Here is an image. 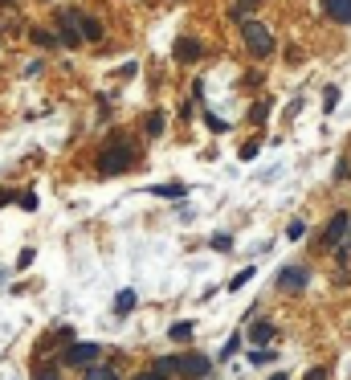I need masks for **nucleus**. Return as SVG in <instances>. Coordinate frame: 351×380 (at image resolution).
Instances as JSON below:
<instances>
[{
  "label": "nucleus",
  "mask_w": 351,
  "mask_h": 380,
  "mask_svg": "<svg viewBox=\"0 0 351 380\" xmlns=\"http://www.w3.org/2000/svg\"><path fill=\"white\" fill-rule=\"evenodd\" d=\"M205 119H209V127H213V131H229V123H225V119H217V115H205Z\"/></svg>",
  "instance_id": "nucleus-27"
},
{
  "label": "nucleus",
  "mask_w": 351,
  "mask_h": 380,
  "mask_svg": "<svg viewBox=\"0 0 351 380\" xmlns=\"http://www.w3.org/2000/svg\"><path fill=\"white\" fill-rule=\"evenodd\" d=\"M351 176V156H339V164H335V180H348Z\"/></svg>",
  "instance_id": "nucleus-20"
},
{
  "label": "nucleus",
  "mask_w": 351,
  "mask_h": 380,
  "mask_svg": "<svg viewBox=\"0 0 351 380\" xmlns=\"http://www.w3.org/2000/svg\"><path fill=\"white\" fill-rule=\"evenodd\" d=\"M258 4H262V0H237V8H233L229 17H233V21H245V17H249V8H258Z\"/></svg>",
  "instance_id": "nucleus-13"
},
{
  "label": "nucleus",
  "mask_w": 351,
  "mask_h": 380,
  "mask_svg": "<svg viewBox=\"0 0 351 380\" xmlns=\"http://www.w3.org/2000/svg\"><path fill=\"white\" fill-rule=\"evenodd\" d=\"M209 368H213L209 356H196V352H192V356H180V377L200 380V377H209Z\"/></svg>",
  "instance_id": "nucleus-5"
},
{
  "label": "nucleus",
  "mask_w": 351,
  "mask_h": 380,
  "mask_svg": "<svg viewBox=\"0 0 351 380\" xmlns=\"http://www.w3.org/2000/svg\"><path fill=\"white\" fill-rule=\"evenodd\" d=\"M98 356H102V347H98V343H70L61 360H66V364H74V368H86V364L98 360Z\"/></svg>",
  "instance_id": "nucleus-3"
},
{
  "label": "nucleus",
  "mask_w": 351,
  "mask_h": 380,
  "mask_svg": "<svg viewBox=\"0 0 351 380\" xmlns=\"http://www.w3.org/2000/svg\"><path fill=\"white\" fill-rule=\"evenodd\" d=\"M249 339H254L258 347H269V343H274V323H254V327H249Z\"/></svg>",
  "instance_id": "nucleus-9"
},
{
  "label": "nucleus",
  "mask_w": 351,
  "mask_h": 380,
  "mask_svg": "<svg viewBox=\"0 0 351 380\" xmlns=\"http://www.w3.org/2000/svg\"><path fill=\"white\" fill-rule=\"evenodd\" d=\"M269 380H286V377H282V372H274V377H269Z\"/></svg>",
  "instance_id": "nucleus-30"
},
{
  "label": "nucleus",
  "mask_w": 351,
  "mask_h": 380,
  "mask_svg": "<svg viewBox=\"0 0 351 380\" xmlns=\"http://www.w3.org/2000/svg\"><path fill=\"white\" fill-rule=\"evenodd\" d=\"M254 274H258V270H254V266H245V270H241V274H237V278H233L229 287H233V291H241V287H245V282H249Z\"/></svg>",
  "instance_id": "nucleus-19"
},
{
  "label": "nucleus",
  "mask_w": 351,
  "mask_h": 380,
  "mask_svg": "<svg viewBox=\"0 0 351 380\" xmlns=\"http://www.w3.org/2000/svg\"><path fill=\"white\" fill-rule=\"evenodd\" d=\"M82 37H86V42H98V37H102V21L82 17Z\"/></svg>",
  "instance_id": "nucleus-11"
},
{
  "label": "nucleus",
  "mask_w": 351,
  "mask_h": 380,
  "mask_svg": "<svg viewBox=\"0 0 351 380\" xmlns=\"http://www.w3.org/2000/svg\"><path fill=\"white\" fill-rule=\"evenodd\" d=\"M265 115H269V102H258V107L249 111V119H254V123H262Z\"/></svg>",
  "instance_id": "nucleus-24"
},
{
  "label": "nucleus",
  "mask_w": 351,
  "mask_h": 380,
  "mask_svg": "<svg viewBox=\"0 0 351 380\" xmlns=\"http://www.w3.org/2000/svg\"><path fill=\"white\" fill-rule=\"evenodd\" d=\"M348 212H335L331 221H327V233H323V246H339L343 237H348Z\"/></svg>",
  "instance_id": "nucleus-6"
},
{
  "label": "nucleus",
  "mask_w": 351,
  "mask_h": 380,
  "mask_svg": "<svg viewBox=\"0 0 351 380\" xmlns=\"http://www.w3.org/2000/svg\"><path fill=\"white\" fill-rule=\"evenodd\" d=\"M213 246H217V250H229V246H233V237H229V233H220V237H213Z\"/></svg>",
  "instance_id": "nucleus-28"
},
{
  "label": "nucleus",
  "mask_w": 351,
  "mask_h": 380,
  "mask_svg": "<svg viewBox=\"0 0 351 380\" xmlns=\"http://www.w3.org/2000/svg\"><path fill=\"white\" fill-rule=\"evenodd\" d=\"M164 123H168V119H164L160 111H151V115H147V135H164Z\"/></svg>",
  "instance_id": "nucleus-15"
},
{
  "label": "nucleus",
  "mask_w": 351,
  "mask_h": 380,
  "mask_svg": "<svg viewBox=\"0 0 351 380\" xmlns=\"http://www.w3.org/2000/svg\"><path fill=\"white\" fill-rule=\"evenodd\" d=\"M303 380H331V368H323V364H319V368H310Z\"/></svg>",
  "instance_id": "nucleus-23"
},
{
  "label": "nucleus",
  "mask_w": 351,
  "mask_h": 380,
  "mask_svg": "<svg viewBox=\"0 0 351 380\" xmlns=\"http://www.w3.org/2000/svg\"><path fill=\"white\" fill-rule=\"evenodd\" d=\"M0 4H4V8H8V4H12V0H0Z\"/></svg>",
  "instance_id": "nucleus-31"
},
{
  "label": "nucleus",
  "mask_w": 351,
  "mask_h": 380,
  "mask_svg": "<svg viewBox=\"0 0 351 380\" xmlns=\"http://www.w3.org/2000/svg\"><path fill=\"white\" fill-rule=\"evenodd\" d=\"M86 380H119V377H115V368H90Z\"/></svg>",
  "instance_id": "nucleus-21"
},
{
  "label": "nucleus",
  "mask_w": 351,
  "mask_h": 380,
  "mask_svg": "<svg viewBox=\"0 0 351 380\" xmlns=\"http://www.w3.org/2000/svg\"><path fill=\"white\" fill-rule=\"evenodd\" d=\"M37 380H61V377H57V368H45V372H41Z\"/></svg>",
  "instance_id": "nucleus-29"
},
{
  "label": "nucleus",
  "mask_w": 351,
  "mask_h": 380,
  "mask_svg": "<svg viewBox=\"0 0 351 380\" xmlns=\"http://www.w3.org/2000/svg\"><path fill=\"white\" fill-rule=\"evenodd\" d=\"M335 102H339V86H327V94H323V111H335Z\"/></svg>",
  "instance_id": "nucleus-17"
},
{
  "label": "nucleus",
  "mask_w": 351,
  "mask_h": 380,
  "mask_svg": "<svg viewBox=\"0 0 351 380\" xmlns=\"http://www.w3.org/2000/svg\"><path fill=\"white\" fill-rule=\"evenodd\" d=\"M205 53L200 37H176V62H196Z\"/></svg>",
  "instance_id": "nucleus-7"
},
{
  "label": "nucleus",
  "mask_w": 351,
  "mask_h": 380,
  "mask_svg": "<svg viewBox=\"0 0 351 380\" xmlns=\"http://www.w3.org/2000/svg\"><path fill=\"white\" fill-rule=\"evenodd\" d=\"M151 192H160V197H184V184H155Z\"/></svg>",
  "instance_id": "nucleus-16"
},
{
  "label": "nucleus",
  "mask_w": 351,
  "mask_h": 380,
  "mask_svg": "<svg viewBox=\"0 0 351 380\" xmlns=\"http://www.w3.org/2000/svg\"><path fill=\"white\" fill-rule=\"evenodd\" d=\"M323 8H327V17H331V21L351 25V0H323Z\"/></svg>",
  "instance_id": "nucleus-8"
},
{
  "label": "nucleus",
  "mask_w": 351,
  "mask_h": 380,
  "mask_svg": "<svg viewBox=\"0 0 351 380\" xmlns=\"http://www.w3.org/2000/svg\"><path fill=\"white\" fill-rule=\"evenodd\" d=\"M286 237H290V242H303V237H307V225H303V221H290Z\"/></svg>",
  "instance_id": "nucleus-18"
},
{
  "label": "nucleus",
  "mask_w": 351,
  "mask_h": 380,
  "mask_svg": "<svg viewBox=\"0 0 351 380\" xmlns=\"http://www.w3.org/2000/svg\"><path fill=\"white\" fill-rule=\"evenodd\" d=\"M131 164H135V147L123 139V131H115L111 147L98 156V172L102 176H123V172H131Z\"/></svg>",
  "instance_id": "nucleus-1"
},
{
  "label": "nucleus",
  "mask_w": 351,
  "mask_h": 380,
  "mask_svg": "<svg viewBox=\"0 0 351 380\" xmlns=\"http://www.w3.org/2000/svg\"><path fill=\"white\" fill-rule=\"evenodd\" d=\"M135 380H168V372H160V368H151V372H139Z\"/></svg>",
  "instance_id": "nucleus-26"
},
{
  "label": "nucleus",
  "mask_w": 351,
  "mask_h": 380,
  "mask_svg": "<svg viewBox=\"0 0 351 380\" xmlns=\"http://www.w3.org/2000/svg\"><path fill=\"white\" fill-rule=\"evenodd\" d=\"M269 356H274L269 347H254V352H249V364H269Z\"/></svg>",
  "instance_id": "nucleus-22"
},
{
  "label": "nucleus",
  "mask_w": 351,
  "mask_h": 380,
  "mask_svg": "<svg viewBox=\"0 0 351 380\" xmlns=\"http://www.w3.org/2000/svg\"><path fill=\"white\" fill-rule=\"evenodd\" d=\"M192 332H196V327H192L188 319H180V323H172V327H168V336H172V343H188V339H192Z\"/></svg>",
  "instance_id": "nucleus-10"
},
{
  "label": "nucleus",
  "mask_w": 351,
  "mask_h": 380,
  "mask_svg": "<svg viewBox=\"0 0 351 380\" xmlns=\"http://www.w3.org/2000/svg\"><path fill=\"white\" fill-rule=\"evenodd\" d=\"M310 282V266H286L278 274V291H303Z\"/></svg>",
  "instance_id": "nucleus-4"
},
{
  "label": "nucleus",
  "mask_w": 351,
  "mask_h": 380,
  "mask_svg": "<svg viewBox=\"0 0 351 380\" xmlns=\"http://www.w3.org/2000/svg\"><path fill=\"white\" fill-rule=\"evenodd\" d=\"M131 307H135V291H119V298H115V311H119V315H127Z\"/></svg>",
  "instance_id": "nucleus-14"
},
{
  "label": "nucleus",
  "mask_w": 351,
  "mask_h": 380,
  "mask_svg": "<svg viewBox=\"0 0 351 380\" xmlns=\"http://www.w3.org/2000/svg\"><path fill=\"white\" fill-rule=\"evenodd\" d=\"M241 37H245V49L254 57H269L274 53V33L265 25H258V21H241Z\"/></svg>",
  "instance_id": "nucleus-2"
},
{
  "label": "nucleus",
  "mask_w": 351,
  "mask_h": 380,
  "mask_svg": "<svg viewBox=\"0 0 351 380\" xmlns=\"http://www.w3.org/2000/svg\"><path fill=\"white\" fill-rule=\"evenodd\" d=\"M57 42H61L57 33H45V29H33V45H41V49H53Z\"/></svg>",
  "instance_id": "nucleus-12"
},
{
  "label": "nucleus",
  "mask_w": 351,
  "mask_h": 380,
  "mask_svg": "<svg viewBox=\"0 0 351 380\" xmlns=\"http://www.w3.org/2000/svg\"><path fill=\"white\" fill-rule=\"evenodd\" d=\"M33 266V250H21V257H17V270H29Z\"/></svg>",
  "instance_id": "nucleus-25"
}]
</instances>
